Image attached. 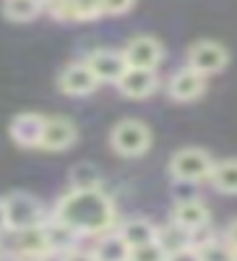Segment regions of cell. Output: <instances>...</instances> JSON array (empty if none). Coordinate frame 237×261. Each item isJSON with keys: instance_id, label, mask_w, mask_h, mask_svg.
Listing matches in <instances>:
<instances>
[{"instance_id": "1", "label": "cell", "mask_w": 237, "mask_h": 261, "mask_svg": "<svg viewBox=\"0 0 237 261\" xmlns=\"http://www.w3.org/2000/svg\"><path fill=\"white\" fill-rule=\"evenodd\" d=\"M55 217L81 235H102L117 227L115 204L102 188H71L57 201Z\"/></svg>"}, {"instance_id": "2", "label": "cell", "mask_w": 237, "mask_h": 261, "mask_svg": "<svg viewBox=\"0 0 237 261\" xmlns=\"http://www.w3.org/2000/svg\"><path fill=\"white\" fill-rule=\"evenodd\" d=\"M214 157L209 154L206 149L198 146H188L180 149L172 154L169 160V175L172 180H190V183H201L211 178V170H214Z\"/></svg>"}, {"instance_id": "3", "label": "cell", "mask_w": 237, "mask_h": 261, "mask_svg": "<svg viewBox=\"0 0 237 261\" xmlns=\"http://www.w3.org/2000/svg\"><path fill=\"white\" fill-rule=\"evenodd\" d=\"M110 144L120 157H141L152 146V130L141 120H120L110 134Z\"/></svg>"}, {"instance_id": "4", "label": "cell", "mask_w": 237, "mask_h": 261, "mask_svg": "<svg viewBox=\"0 0 237 261\" xmlns=\"http://www.w3.org/2000/svg\"><path fill=\"white\" fill-rule=\"evenodd\" d=\"M6 214H8V230L11 232H21L45 222V209L34 199L32 193L16 191L11 196H6Z\"/></svg>"}, {"instance_id": "5", "label": "cell", "mask_w": 237, "mask_h": 261, "mask_svg": "<svg viewBox=\"0 0 237 261\" xmlns=\"http://www.w3.org/2000/svg\"><path fill=\"white\" fill-rule=\"evenodd\" d=\"M227 63H229L227 47L219 45V42H214V39H201L188 50V65L196 68L198 73H203V76L224 71Z\"/></svg>"}, {"instance_id": "6", "label": "cell", "mask_w": 237, "mask_h": 261, "mask_svg": "<svg viewBox=\"0 0 237 261\" xmlns=\"http://www.w3.org/2000/svg\"><path fill=\"white\" fill-rule=\"evenodd\" d=\"M157 241L164 248L167 258H196V246H193V230H188L180 222H167L159 227Z\"/></svg>"}, {"instance_id": "7", "label": "cell", "mask_w": 237, "mask_h": 261, "mask_svg": "<svg viewBox=\"0 0 237 261\" xmlns=\"http://www.w3.org/2000/svg\"><path fill=\"white\" fill-rule=\"evenodd\" d=\"M125 60L131 68H149V71H157V65L164 60V47L154 37H133L131 42L125 45Z\"/></svg>"}, {"instance_id": "8", "label": "cell", "mask_w": 237, "mask_h": 261, "mask_svg": "<svg viewBox=\"0 0 237 261\" xmlns=\"http://www.w3.org/2000/svg\"><path fill=\"white\" fill-rule=\"evenodd\" d=\"M57 86H60V92L68 94V97H86L99 86V79L89 68V63L83 60V63H71L68 68H63Z\"/></svg>"}, {"instance_id": "9", "label": "cell", "mask_w": 237, "mask_h": 261, "mask_svg": "<svg viewBox=\"0 0 237 261\" xmlns=\"http://www.w3.org/2000/svg\"><path fill=\"white\" fill-rule=\"evenodd\" d=\"M45 123H47V118L39 115V113H21L11 120L8 134H11L13 144L21 146V149H39Z\"/></svg>"}, {"instance_id": "10", "label": "cell", "mask_w": 237, "mask_h": 261, "mask_svg": "<svg viewBox=\"0 0 237 261\" xmlns=\"http://www.w3.org/2000/svg\"><path fill=\"white\" fill-rule=\"evenodd\" d=\"M86 63L99 79V84H117L120 76L128 71V60L123 50H94L86 58Z\"/></svg>"}, {"instance_id": "11", "label": "cell", "mask_w": 237, "mask_h": 261, "mask_svg": "<svg viewBox=\"0 0 237 261\" xmlns=\"http://www.w3.org/2000/svg\"><path fill=\"white\" fill-rule=\"evenodd\" d=\"M206 92V76L198 73L196 68H180L177 73H172V79L167 81V94L175 102H193L203 97Z\"/></svg>"}, {"instance_id": "12", "label": "cell", "mask_w": 237, "mask_h": 261, "mask_svg": "<svg viewBox=\"0 0 237 261\" xmlns=\"http://www.w3.org/2000/svg\"><path fill=\"white\" fill-rule=\"evenodd\" d=\"M120 94L128 97V99H146L157 92L159 86V79H157V71H149V68H131L120 76V81L115 84Z\"/></svg>"}, {"instance_id": "13", "label": "cell", "mask_w": 237, "mask_h": 261, "mask_svg": "<svg viewBox=\"0 0 237 261\" xmlns=\"http://www.w3.org/2000/svg\"><path fill=\"white\" fill-rule=\"evenodd\" d=\"M78 130L68 118H47L45 130H42V144L39 149L45 151H66L76 144Z\"/></svg>"}, {"instance_id": "14", "label": "cell", "mask_w": 237, "mask_h": 261, "mask_svg": "<svg viewBox=\"0 0 237 261\" xmlns=\"http://www.w3.org/2000/svg\"><path fill=\"white\" fill-rule=\"evenodd\" d=\"M47 8L60 21H92L102 16V0H52Z\"/></svg>"}, {"instance_id": "15", "label": "cell", "mask_w": 237, "mask_h": 261, "mask_svg": "<svg viewBox=\"0 0 237 261\" xmlns=\"http://www.w3.org/2000/svg\"><path fill=\"white\" fill-rule=\"evenodd\" d=\"M42 230H45L50 253H68L71 248H76V243L83 238L78 230H73L68 222L57 220V217H52V220H45V222H42Z\"/></svg>"}, {"instance_id": "16", "label": "cell", "mask_w": 237, "mask_h": 261, "mask_svg": "<svg viewBox=\"0 0 237 261\" xmlns=\"http://www.w3.org/2000/svg\"><path fill=\"white\" fill-rule=\"evenodd\" d=\"M172 220L180 222V225H185V227H188V230H193V232H198V230L209 227L211 214H209L206 204H201L198 199H185V201H177L175 214H172Z\"/></svg>"}, {"instance_id": "17", "label": "cell", "mask_w": 237, "mask_h": 261, "mask_svg": "<svg viewBox=\"0 0 237 261\" xmlns=\"http://www.w3.org/2000/svg\"><path fill=\"white\" fill-rule=\"evenodd\" d=\"M92 256L104 258V261H123V258H131V246L125 243V238L117 232V227H112L97 235V248Z\"/></svg>"}, {"instance_id": "18", "label": "cell", "mask_w": 237, "mask_h": 261, "mask_svg": "<svg viewBox=\"0 0 237 261\" xmlns=\"http://www.w3.org/2000/svg\"><path fill=\"white\" fill-rule=\"evenodd\" d=\"M117 232L125 238V243H128V246L136 248V246H143V243L157 241L159 227H157V225H152L149 220H128V222L117 225Z\"/></svg>"}, {"instance_id": "19", "label": "cell", "mask_w": 237, "mask_h": 261, "mask_svg": "<svg viewBox=\"0 0 237 261\" xmlns=\"http://www.w3.org/2000/svg\"><path fill=\"white\" fill-rule=\"evenodd\" d=\"M16 238H18L16 241L18 256H47L50 253V246H47V238H45L42 225L21 230V232H16Z\"/></svg>"}, {"instance_id": "20", "label": "cell", "mask_w": 237, "mask_h": 261, "mask_svg": "<svg viewBox=\"0 0 237 261\" xmlns=\"http://www.w3.org/2000/svg\"><path fill=\"white\" fill-rule=\"evenodd\" d=\"M209 183L217 188L219 193H227V196H237V160H224V162H217L211 170V178Z\"/></svg>"}, {"instance_id": "21", "label": "cell", "mask_w": 237, "mask_h": 261, "mask_svg": "<svg viewBox=\"0 0 237 261\" xmlns=\"http://www.w3.org/2000/svg\"><path fill=\"white\" fill-rule=\"evenodd\" d=\"M39 0H3V13L8 21H16V24H26V21H34L42 13Z\"/></svg>"}, {"instance_id": "22", "label": "cell", "mask_w": 237, "mask_h": 261, "mask_svg": "<svg viewBox=\"0 0 237 261\" xmlns=\"http://www.w3.org/2000/svg\"><path fill=\"white\" fill-rule=\"evenodd\" d=\"M68 180H71V188H99L102 186V172L92 162H78V165L71 167Z\"/></svg>"}, {"instance_id": "23", "label": "cell", "mask_w": 237, "mask_h": 261, "mask_svg": "<svg viewBox=\"0 0 237 261\" xmlns=\"http://www.w3.org/2000/svg\"><path fill=\"white\" fill-rule=\"evenodd\" d=\"M196 258H206V261H224L232 258V246L227 241H217V238L206 235L203 241H196Z\"/></svg>"}, {"instance_id": "24", "label": "cell", "mask_w": 237, "mask_h": 261, "mask_svg": "<svg viewBox=\"0 0 237 261\" xmlns=\"http://www.w3.org/2000/svg\"><path fill=\"white\" fill-rule=\"evenodd\" d=\"M131 258H136V261H162V258H167V253L159 246V241H152V243L131 248Z\"/></svg>"}, {"instance_id": "25", "label": "cell", "mask_w": 237, "mask_h": 261, "mask_svg": "<svg viewBox=\"0 0 237 261\" xmlns=\"http://www.w3.org/2000/svg\"><path fill=\"white\" fill-rule=\"evenodd\" d=\"M136 0H102V16H123L133 8Z\"/></svg>"}, {"instance_id": "26", "label": "cell", "mask_w": 237, "mask_h": 261, "mask_svg": "<svg viewBox=\"0 0 237 261\" xmlns=\"http://www.w3.org/2000/svg\"><path fill=\"white\" fill-rule=\"evenodd\" d=\"M224 241H227V243L232 246V251L237 248V220H234V222H232V225L227 227V232H224Z\"/></svg>"}, {"instance_id": "27", "label": "cell", "mask_w": 237, "mask_h": 261, "mask_svg": "<svg viewBox=\"0 0 237 261\" xmlns=\"http://www.w3.org/2000/svg\"><path fill=\"white\" fill-rule=\"evenodd\" d=\"M8 230V214H6V199H0V232Z\"/></svg>"}, {"instance_id": "28", "label": "cell", "mask_w": 237, "mask_h": 261, "mask_svg": "<svg viewBox=\"0 0 237 261\" xmlns=\"http://www.w3.org/2000/svg\"><path fill=\"white\" fill-rule=\"evenodd\" d=\"M39 3H42V6H50V3H52V0H39Z\"/></svg>"}, {"instance_id": "29", "label": "cell", "mask_w": 237, "mask_h": 261, "mask_svg": "<svg viewBox=\"0 0 237 261\" xmlns=\"http://www.w3.org/2000/svg\"><path fill=\"white\" fill-rule=\"evenodd\" d=\"M232 258H237V248H234V251H232Z\"/></svg>"}]
</instances>
